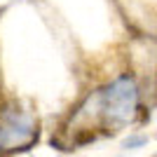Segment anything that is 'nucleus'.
Returning a JSON list of instances; mask_svg holds the SVG:
<instances>
[{
    "instance_id": "obj_2",
    "label": "nucleus",
    "mask_w": 157,
    "mask_h": 157,
    "mask_svg": "<svg viewBox=\"0 0 157 157\" xmlns=\"http://www.w3.org/2000/svg\"><path fill=\"white\" fill-rule=\"evenodd\" d=\"M38 141V122L19 103L0 108V155L28 150Z\"/></svg>"
},
{
    "instance_id": "obj_1",
    "label": "nucleus",
    "mask_w": 157,
    "mask_h": 157,
    "mask_svg": "<svg viewBox=\"0 0 157 157\" xmlns=\"http://www.w3.org/2000/svg\"><path fill=\"white\" fill-rule=\"evenodd\" d=\"M138 113V82L134 75H120L105 87L92 92L71 115V122L63 129H73L94 120L89 127V141L96 136L115 134L117 129L131 124Z\"/></svg>"
}]
</instances>
